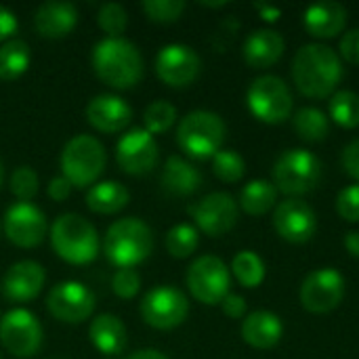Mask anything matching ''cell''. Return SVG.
<instances>
[{"label": "cell", "instance_id": "38", "mask_svg": "<svg viewBox=\"0 0 359 359\" xmlns=\"http://www.w3.org/2000/svg\"><path fill=\"white\" fill-rule=\"evenodd\" d=\"M143 11L151 21L158 23H172L177 21L183 11H185V2L183 0H145L143 2Z\"/></svg>", "mask_w": 359, "mask_h": 359}, {"label": "cell", "instance_id": "10", "mask_svg": "<svg viewBox=\"0 0 359 359\" xmlns=\"http://www.w3.org/2000/svg\"><path fill=\"white\" fill-rule=\"evenodd\" d=\"M189 301L175 286H156L141 301V318L156 330H172L187 320Z\"/></svg>", "mask_w": 359, "mask_h": 359}, {"label": "cell", "instance_id": "28", "mask_svg": "<svg viewBox=\"0 0 359 359\" xmlns=\"http://www.w3.org/2000/svg\"><path fill=\"white\" fill-rule=\"evenodd\" d=\"M278 202V189L271 181L255 179L246 183L240 191V208L250 217H261L269 212Z\"/></svg>", "mask_w": 359, "mask_h": 359}, {"label": "cell", "instance_id": "33", "mask_svg": "<svg viewBox=\"0 0 359 359\" xmlns=\"http://www.w3.org/2000/svg\"><path fill=\"white\" fill-rule=\"evenodd\" d=\"M164 244H166V250H168L170 257H175V259H187L189 255L196 252V248L200 244V233H198V229L194 225L179 223L172 229H168Z\"/></svg>", "mask_w": 359, "mask_h": 359}, {"label": "cell", "instance_id": "29", "mask_svg": "<svg viewBox=\"0 0 359 359\" xmlns=\"http://www.w3.org/2000/svg\"><path fill=\"white\" fill-rule=\"evenodd\" d=\"M32 63L29 44L21 38H11L0 46V80H17Z\"/></svg>", "mask_w": 359, "mask_h": 359}, {"label": "cell", "instance_id": "6", "mask_svg": "<svg viewBox=\"0 0 359 359\" xmlns=\"http://www.w3.org/2000/svg\"><path fill=\"white\" fill-rule=\"evenodd\" d=\"M225 133L227 128L219 114L208 111V109H196V111H189L179 122L177 143L187 156L204 160L221 151Z\"/></svg>", "mask_w": 359, "mask_h": 359}, {"label": "cell", "instance_id": "27", "mask_svg": "<svg viewBox=\"0 0 359 359\" xmlns=\"http://www.w3.org/2000/svg\"><path fill=\"white\" fill-rule=\"evenodd\" d=\"M130 200L128 189L118 181H99L86 194V206L97 215H116Z\"/></svg>", "mask_w": 359, "mask_h": 359}, {"label": "cell", "instance_id": "23", "mask_svg": "<svg viewBox=\"0 0 359 359\" xmlns=\"http://www.w3.org/2000/svg\"><path fill=\"white\" fill-rule=\"evenodd\" d=\"M305 27L316 38H332L339 36L347 25V8L341 2H318L307 6L305 11Z\"/></svg>", "mask_w": 359, "mask_h": 359}, {"label": "cell", "instance_id": "37", "mask_svg": "<svg viewBox=\"0 0 359 359\" xmlns=\"http://www.w3.org/2000/svg\"><path fill=\"white\" fill-rule=\"evenodd\" d=\"M8 187H11V194L17 200L29 202L38 194V175L29 166H19V168L13 170Z\"/></svg>", "mask_w": 359, "mask_h": 359}, {"label": "cell", "instance_id": "31", "mask_svg": "<svg viewBox=\"0 0 359 359\" xmlns=\"http://www.w3.org/2000/svg\"><path fill=\"white\" fill-rule=\"evenodd\" d=\"M231 271L238 282L246 288H257L265 280V263L252 250H242L231 261Z\"/></svg>", "mask_w": 359, "mask_h": 359}, {"label": "cell", "instance_id": "45", "mask_svg": "<svg viewBox=\"0 0 359 359\" xmlns=\"http://www.w3.org/2000/svg\"><path fill=\"white\" fill-rule=\"evenodd\" d=\"M17 27H19V23H17L15 13L0 4V42L11 40V36L17 32Z\"/></svg>", "mask_w": 359, "mask_h": 359}, {"label": "cell", "instance_id": "32", "mask_svg": "<svg viewBox=\"0 0 359 359\" xmlns=\"http://www.w3.org/2000/svg\"><path fill=\"white\" fill-rule=\"evenodd\" d=\"M330 118L345 128L359 126V95L353 90H337L328 101Z\"/></svg>", "mask_w": 359, "mask_h": 359}, {"label": "cell", "instance_id": "3", "mask_svg": "<svg viewBox=\"0 0 359 359\" xmlns=\"http://www.w3.org/2000/svg\"><path fill=\"white\" fill-rule=\"evenodd\" d=\"M154 250V233L141 219L126 217L109 225L103 238V252L118 269H135Z\"/></svg>", "mask_w": 359, "mask_h": 359}, {"label": "cell", "instance_id": "39", "mask_svg": "<svg viewBox=\"0 0 359 359\" xmlns=\"http://www.w3.org/2000/svg\"><path fill=\"white\" fill-rule=\"evenodd\" d=\"M111 288L120 299H133L141 290V276L137 269H118L111 278Z\"/></svg>", "mask_w": 359, "mask_h": 359}, {"label": "cell", "instance_id": "44", "mask_svg": "<svg viewBox=\"0 0 359 359\" xmlns=\"http://www.w3.org/2000/svg\"><path fill=\"white\" fill-rule=\"evenodd\" d=\"M46 194H48L55 202H63V200L69 198L72 185H69V181H67L63 175H61V177H53V179L48 181V185H46Z\"/></svg>", "mask_w": 359, "mask_h": 359}, {"label": "cell", "instance_id": "9", "mask_svg": "<svg viewBox=\"0 0 359 359\" xmlns=\"http://www.w3.org/2000/svg\"><path fill=\"white\" fill-rule=\"evenodd\" d=\"M185 282L196 301L204 305H221V301L229 294L231 273L219 257L204 255L189 265Z\"/></svg>", "mask_w": 359, "mask_h": 359}, {"label": "cell", "instance_id": "17", "mask_svg": "<svg viewBox=\"0 0 359 359\" xmlns=\"http://www.w3.org/2000/svg\"><path fill=\"white\" fill-rule=\"evenodd\" d=\"M158 143L145 128H133L116 143V160L126 175H147L158 164Z\"/></svg>", "mask_w": 359, "mask_h": 359}, {"label": "cell", "instance_id": "48", "mask_svg": "<svg viewBox=\"0 0 359 359\" xmlns=\"http://www.w3.org/2000/svg\"><path fill=\"white\" fill-rule=\"evenodd\" d=\"M128 359H168L164 353H160L158 349H141L135 351L133 355H128Z\"/></svg>", "mask_w": 359, "mask_h": 359}, {"label": "cell", "instance_id": "13", "mask_svg": "<svg viewBox=\"0 0 359 359\" xmlns=\"http://www.w3.org/2000/svg\"><path fill=\"white\" fill-rule=\"evenodd\" d=\"M343 297L345 278L334 267H320L301 284V303L309 313H328L341 305Z\"/></svg>", "mask_w": 359, "mask_h": 359}, {"label": "cell", "instance_id": "12", "mask_svg": "<svg viewBox=\"0 0 359 359\" xmlns=\"http://www.w3.org/2000/svg\"><path fill=\"white\" fill-rule=\"evenodd\" d=\"M95 294L90 288H86L80 282L67 280L59 282L50 288L46 297V309L48 313L65 324H80L88 320L95 311Z\"/></svg>", "mask_w": 359, "mask_h": 359}, {"label": "cell", "instance_id": "2", "mask_svg": "<svg viewBox=\"0 0 359 359\" xmlns=\"http://www.w3.org/2000/svg\"><path fill=\"white\" fill-rule=\"evenodd\" d=\"M93 67L111 88H130L143 78L141 50L126 38H103L93 48Z\"/></svg>", "mask_w": 359, "mask_h": 359}, {"label": "cell", "instance_id": "1", "mask_svg": "<svg viewBox=\"0 0 359 359\" xmlns=\"http://www.w3.org/2000/svg\"><path fill=\"white\" fill-rule=\"evenodd\" d=\"M343 78L341 55L320 42L305 44L292 59V80L297 88L311 99H326L334 95Z\"/></svg>", "mask_w": 359, "mask_h": 359}, {"label": "cell", "instance_id": "40", "mask_svg": "<svg viewBox=\"0 0 359 359\" xmlns=\"http://www.w3.org/2000/svg\"><path fill=\"white\" fill-rule=\"evenodd\" d=\"M337 210L345 221L358 223L359 221V183H353L339 191Z\"/></svg>", "mask_w": 359, "mask_h": 359}, {"label": "cell", "instance_id": "51", "mask_svg": "<svg viewBox=\"0 0 359 359\" xmlns=\"http://www.w3.org/2000/svg\"><path fill=\"white\" fill-rule=\"evenodd\" d=\"M105 359H118V358H105Z\"/></svg>", "mask_w": 359, "mask_h": 359}, {"label": "cell", "instance_id": "30", "mask_svg": "<svg viewBox=\"0 0 359 359\" xmlns=\"http://www.w3.org/2000/svg\"><path fill=\"white\" fill-rule=\"evenodd\" d=\"M292 126L303 141L311 143L324 141L330 133V120L318 107H301L292 118Z\"/></svg>", "mask_w": 359, "mask_h": 359}, {"label": "cell", "instance_id": "46", "mask_svg": "<svg viewBox=\"0 0 359 359\" xmlns=\"http://www.w3.org/2000/svg\"><path fill=\"white\" fill-rule=\"evenodd\" d=\"M255 8L259 11V15L265 19V21H278L282 17V11L276 8V6H267V4H255Z\"/></svg>", "mask_w": 359, "mask_h": 359}, {"label": "cell", "instance_id": "36", "mask_svg": "<svg viewBox=\"0 0 359 359\" xmlns=\"http://www.w3.org/2000/svg\"><path fill=\"white\" fill-rule=\"evenodd\" d=\"M97 23L107 34V38H122V34L128 25V13L118 2H105L99 8Z\"/></svg>", "mask_w": 359, "mask_h": 359}, {"label": "cell", "instance_id": "15", "mask_svg": "<svg viewBox=\"0 0 359 359\" xmlns=\"http://www.w3.org/2000/svg\"><path fill=\"white\" fill-rule=\"evenodd\" d=\"M200 69H202L200 55L191 46L181 42L162 46L156 57L158 78L172 88L189 86L200 76Z\"/></svg>", "mask_w": 359, "mask_h": 359}, {"label": "cell", "instance_id": "11", "mask_svg": "<svg viewBox=\"0 0 359 359\" xmlns=\"http://www.w3.org/2000/svg\"><path fill=\"white\" fill-rule=\"evenodd\" d=\"M0 343L15 358H32L42 347V326L27 309H11L0 320Z\"/></svg>", "mask_w": 359, "mask_h": 359}, {"label": "cell", "instance_id": "14", "mask_svg": "<svg viewBox=\"0 0 359 359\" xmlns=\"http://www.w3.org/2000/svg\"><path fill=\"white\" fill-rule=\"evenodd\" d=\"M189 215L194 217L200 231L210 238H219L233 229V225L238 223L240 206L231 194L212 191L194 206H189Z\"/></svg>", "mask_w": 359, "mask_h": 359}, {"label": "cell", "instance_id": "26", "mask_svg": "<svg viewBox=\"0 0 359 359\" xmlns=\"http://www.w3.org/2000/svg\"><path fill=\"white\" fill-rule=\"evenodd\" d=\"M162 187L172 196H191L202 185L200 170L181 156H170L162 170Z\"/></svg>", "mask_w": 359, "mask_h": 359}, {"label": "cell", "instance_id": "49", "mask_svg": "<svg viewBox=\"0 0 359 359\" xmlns=\"http://www.w3.org/2000/svg\"><path fill=\"white\" fill-rule=\"evenodd\" d=\"M200 4H204V6H225V2H200Z\"/></svg>", "mask_w": 359, "mask_h": 359}, {"label": "cell", "instance_id": "22", "mask_svg": "<svg viewBox=\"0 0 359 359\" xmlns=\"http://www.w3.org/2000/svg\"><path fill=\"white\" fill-rule=\"evenodd\" d=\"M78 23V8L72 2H44L34 15V27L42 38H63Z\"/></svg>", "mask_w": 359, "mask_h": 359}, {"label": "cell", "instance_id": "18", "mask_svg": "<svg viewBox=\"0 0 359 359\" xmlns=\"http://www.w3.org/2000/svg\"><path fill=\"white\" fill-rule=\"evenodd\" d=\"M273 227L278 236L292 244H305L313 238L318 229L316 210L299 198H288L280 202L273 210Z\"/></svg>", "mask_w": 359, "mask_h": 359}, {"label": "cell", "instance_id": "16", "mask_svg": "<svg viewBox=\"0 0 359 359\" xmlns=\"http://www.w3.org/2000/svg\"><path fill=\"white\" fill-rule=\"evenodd\" d=\"M2 229L8 242H13L15 246L34 248L44 240L48 223L38 206L29 202H15L4 215Z\"/></svg>", "mask_w": 359, "mask_h": 359}, {"label": "cell", "instance_id": "21", "mask_svg": "<svg viewBox=\"0 0 359 359\" xmlns=\"http://www.w3.org/2000/svg\"><path fill=\"white\" fill-rule=\"evenodd\" d=\"M286 42L282 38L280 32L276 29H255L248 34V38L244 40V61L255 67V69H265L271 67L273 63H278V59L284 55Z\"/></svg>", "mask_w": 359, "mask_h": 359}, {"label": "cell", "instance_id": "41", "mask_svg": "<svg viewBox=\"0 0 359 359\" xmlns=\"http://www.w3.org/2000/svg\"><path fill=\"white\" fill-rule=\"evenodd\" d=\"M339 48H341V57L347 63L359 65V27L345 32V36L341 38Z\"/></svg>", "mask_w": 359, "mask_h": 359}, {"label": "cell", "instance_id": "20", "mask_svg": "<svg viewBox=\"0 0 359 359\" xmlns=\"http://www.w3.org/2000/svg\"><path fill=\"white\" fill-rule=\"evenodd\" d=\"M86 120L101 133H120L130 124L133 109L118 95H97L86 105Z\"/></svg>", "mask_w": 359, "mask_h": 359}, {"label": "cell", "instance_id": "24", "mask_svg": "<svg viewBox=\"0 0 359 359\" xmlns=\"http://www.w3.org/2000/svg\"><path fill=\"white\" fill-rule=\"evenodd\" d=\"M88 337L95 349L107 358H118L126 349V343H128L126 326L122 324L118 316H111V313L97 316L88 328Z\"/></svg>", "mask_w": 359, "mask_h": 359}, {"label": "cell", "instance_id": "19", "mask_svg": "<svg viewBox=\"0 0 359 359\" xmlns=\"http://www.w3.org/2000/svg\"><path fill=\"white\" fill-rule=\"evenodd\" d=\"M46 273L44 267L36 261H19L11 265V269L4 273L2 290L4 297L13 303H27L36 299L44 286Z\"/></svg>", "mask_w": 359, "mask_h": 359}, {"label": "cell", "instance_id": "43", "mask_svg": "<svg viewBox=\"0 0 359 359\" xmlns=\"http://www.w3.org/2000/svg\"><path fill=\"white\" fill-rule=\"evenodd\" d=\"M221 309H223V313H225L227 318L240 320V318L246 316V301H244V297L231 294V292H229V294L221 301Z\"/></svg>", "mask_w": 359, "mask_h": 359}, {"label": "cell", "instance_id": "50", "mask_svg": "<svg viewBox=\"0 0 359 359\" xmlns=\"http://www.w3.org/2000/svg\"><path fill=\"white\" fill-rule=\"evenodd\" d=\"M2 177H4V168H2V162H0V189H2Z\"/></svg>", "mask_w": 359, "mask_h": 359}, {"label": "cell", "instance_id": "25", "mask_svg": "<svg viewBox=\"0 0 359 359\" xmlns=\"http://www.w3.org/2000/svg\"><path fill=\"white\" fill-rule=\"evenodd\" d=\"M284 334L282 320L271 311H252L242 322V339L255 349H271Z\"/></svg>", "mask_w": 359, "mask_h": 359}, {"label": "cell", "instance_id": "7", "mask_svg": "<svg viewBox=\"0 0 359 359\" xmlns=\"http://www.w3.org/2000/svg\"><path fill=\"white\" fill-rule=\"evenodd\" d=\"M322 181V162L303 147L286 149L273 164L271 183L286 196H303L313 191Z\"/></svg>", "mask_w": 359, "mask_h": 359}, {"label": "cell", "instance_id": "34", "mask_svg": "<svg viewBox=\"0 0 359 359\" xmlns=\"http://www.w3.org/2000/svg\"><path fill=\"white\" fill-rule=\"evenodd\" d=\"M177 120V107L164 99H158L149 103L143 111V128L149 135H162L166 133Z\"/></svg>", "mask_w": 359, "mask_h": 359}, {"label": "cell", "instance_id": "42", "mask_svg": "<svg viewBox=\"0 0 359 359\" xmlns=\"http://www.w3.org/2000/svg\"><path fill=\"white\" fill-rule=\"evenodd\" d=\"M341 162H343V168L349 177L358 179L359 181V139H353L345 149H343V156H341Z\"/></svg>", "mask_w": 359, "mask_h": 359}, {"label": "cell", "instance_id": "47", "mask_svg": "<svg viewBox=\"0 0 359 359\" xmlns=\"http://www.w3.org/2000/svg\"><path fill=\"white\" fill-rule=\"evenodd\" d=\"M345 248L349 250L351 257L359 259V231H349V233H345Z\"/></svg>", "mask_w": 359, "mask_h": 359}, {"label": "cell", "instance_id": "8", "mask_svg": "<svg viewBox=\"0 0 359 359\" xmlns=\"http://www.w3.org/2000/svg\"><path fill=\"white\" fill-rule=\"evenodd\" d=\"M248 109L267 124H278L292 114V93L280 76H259L250 82L246 93Z\"/></svg>", "mask_w": 359, "mask_h": 359}, {"label": "cell", "instance_id": "4", "mask_svg": "<svg viewBox=\"0 0 359 359\" xmlns=\"http://www.w3.org/2000/svg\"><path fill=\"white\" fill-rule=\"evenodd\" d=\"M50 244L57 257L72 265H86L99 255V233L95 225L76 212H65L55 219Z\"/></svg>", "mask_w": 359, "mask_h": 359}, {"label": "cell", "instance_id": "5", "mask_svg": "<svg viewBox=\"0 0 359 359\" xmlns=\"http://www.w3.org/2000/svg\"><path fill=\"white\" fill-rule=\"evenodd\" d=\"M105 147L90 135H76L61 151V172L72 187L84 189L99 183L105 170Z\"/></svg>", "mask_w": 359, "mask_h": 359}, {"label": "cell", "instance_id": "35", "mask_svg": "<svg viewBox=\"0 0 359 359\" xmlns=\"http://www.w3.org/2000/svg\"><path fill=\"white\" fill-rule=\"evenodd\" d=\"M212 172L225 183H238L246 172V162L238 151L221 149L212 156Z\"/></svg>", "mask_w": 359, "mask_h": 359}]
</instances>
